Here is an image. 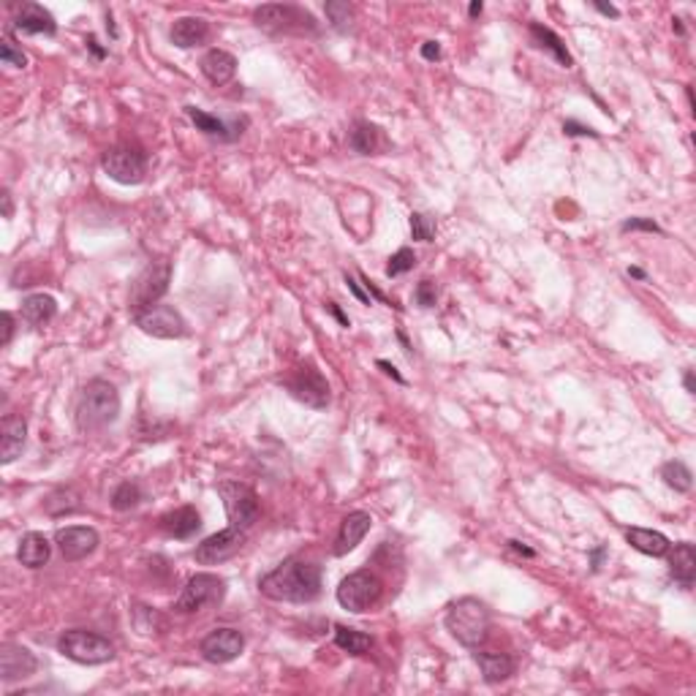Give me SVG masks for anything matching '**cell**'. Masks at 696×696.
Here are the masks:
<instances>
[{
  "label": "cell",
  "instance_id": "obj_15",
  "mask_svg": "<svg viewBox=\"0 0 696 696\" xmlns=\"http://www.w3.org/2000/svg\"><path fill=\"white\" fill-rule=\"evenodd\" d=\"M38 669V659L17 642H4L0 645V680L4 683H20L28 680L30 675H36Z\"/></svg>",
  "mask_w": 696,
  "mask_h": 696
},
{
  "label": "cell",
  "instance_id": "obj_54",
  "mask_svg": "<svg viewBox=\"0 0 696 696\" xmlns=\"http://www.w3.org/2000/svg\"><path fill=\"white\" fill-rule=\"evenodd\" d=\"M629 275H631V278H637V281H645V273H642L639 267H629Z\"/></svg>",
  "mask_w": 696,
  "mask_h": 696
},
{
  "label": "cell",
  "instance_id": "obj_45",
  "mask_svg": "<svg viewBox=\"0 0 696 696\" xmlns=\"http://www.w3.org/2000/svg\"><path fill=\"white\" fill-rule=\"evenodd\" d=\"M376 365H378V368H381V370H384V373H386V376H392V378H395V381H398V384H406V378H403V376H400V373H398V368H395V365H389V362H386V360H378V362H376Z\"/></svg>",
  "mask_w": 696,
  "mask_h": 696
},
{
  "label": "cell",
  "instance_id": "obj_48",
  "mask_svg": "<svg viewBox=\"0 0 696 696\" xmlns=\"http://www.w3.org/2000/svg\"><path fill=\"white\" fill-rule=\"evenodd\" d=\"M509 547H511L514 552H519V555H526V558H536V550L526 547V544H522V542H509Z\"/></svg>",
  "mask_w": 696,
  "mask_h": 696
},
{
  "label": "cell",
  "instance_id": "obj_34",
  "mask_svg": "<svg viewBox=\"0 0 696 696\" xmlns=\"http://www.w3.org/2000/svg\"><path fill=\"white\" fill-rule=\"evenodd\" d=\"M142 487L137 482H123L115 493H112V509L115 511H130L142 503Z\"/></svg>",
  "mask_w": 696,
  "mask_h": 696
},
{
  "label": "cell",
  "instance_id": "obj_22",
  "mask_svg": "<svg viewBox=\"0 0 696 696\" xmlns=\"http://www.w3.org/2000/svg\"><path fill=\"white\" fill-rule=\"evenodd\" d=\"M186 112H188L191 123L196 125V130H202V134H207V137H212V139H221V142H234V139L242 134V130H240V125H229L226 120L215 117V115H210V112L199 109V107H188Z\"/></svg>",
  "mask_w": 696,
  "mask_h": 696
},
{
  "label": "cell",
  "instance_id": "obj_24",
  "mask_svg": "<svg viewBox=\"0 0 696 696\" xmlns=\"http://www.w3.org/2000/svg\"><path fill=\"white\" fill-rule=\"evenodd\" d=\"M669 574L675 577V582H680L683 588H691L693 585V577H696V552H693V544L688 542H680L675 547H669Z\"/></svg>",
  "mask_w": 696,
  "mask_h": 696
},
{
  "label": "cell",
  "instance_id": "obj_35",
  "mask_svg": "<svg viewBox=\"0 0 696 696\" xmlns=\"http://www.w3.org/2000/svg\"><path fill=\"white\" fill-rule=\"evenodd\" d=\"M416 267V253L411 248H400L395 256L389 258V265H386V278H398L408 270Z\"/></svg>",
  "mask_w": 696,
  "mask_h": 696
},
{
  "label": "cell",
  "instance_id": "obj_17",
  "mask_svg": "<svg viewBox=\"0 0 696 696\" xmlns=\"http://www.w3.org/2000/svg\"><path fill=\"white\" fill-rule=\"evenodd\" d=\"M370 526H373V517L368 511H352L345 514L343 522H340V531H337V539H335V547L332 552L337 558L348 555L352 550L360 547V542L370 534Z\"/></svg>",
  "mask_w": 696,
  "mask_h": 696
},
{
  "label": "cell",
  "instance_id": "obj_39",
  "mask_svg": "<svg viewBox=\"0 0 696 696\" xmlns=\"http://www.w3.org/2000/svg\"><path fill=\"white\" fill-rule=\"evenodd\" d=\"M414 297H416V304H422V308H432V304L439 302V286H435L430 278H424V281H419Z\"/></svg>",
  "mask_w": 696,
  "mask_h": 696
},
{
  "label": "cell",
  "instance_id": "obj_11",
  "mask_svg": "<svg viewBox=\"0 0 696 696\" xmlns=\"http://www.w3.org/2000/svg\"><path fill=\"white\" fill-rule=\"evenodd\" d=\"M134 321L145 335L158 337V340H178L188 332L186 319L180 316V311H174L171 304H153V308H147L142 313H134Z\"/></svg>",
  "mask_w": 696,
  "mask_h": 696
},
{
  "label": "cell",
  "instance_id": "obj_46",
  "mask_svg": "<svg viewBox=\"0 0 696 696\" xmlns=\"http://www.w3.org/2000/svg\"><path fill=\"white\" fill-rule=\"evenodd\" d=\"M327 311H329V313H332V316H335V319L340 321V327H352V321H348V319H345V313H343V311L337 308V304H335V302H327Z\"/></svg>",
  "mask_w": 696,
  "mask_h": 696
},
{
  "label": "cell",
  "instance_id": "obj_29",
  "mask_svg": "<svg viewBox=\"0 0 696 696\" xmlns=\"http://www.w3.org/2000/svg\"><path fill=\"white\" fill-rule=\"evenodd\" d=\"M626 542L642 552V555H650V558H664L669 552V539L659 531H650V528H629L626 531Z\"/></svg>",
  "mask_w": 696,
  "mask_h": 696
},
{
  "label": "cell",
  "instance_id": "obj_25",
  "mask_svg": "<svg viewBox=\"0 0 696 696\" xmlns=\"http://www.w3.org/2000/svg\"><path fill=\"white\" fill-rule=\"evenodd\" d=\"M348 145H352V150L360 153V155H378L381 150H386V139L381 134V128L373 125V123H365V120H360L352 128V134H348Z\"/></svg>",
  "mask_w": 696,
  "mask_h": 696
},
{
  "label": "cell",
  "instance_id": "obj_40",
  "mask_svg": "<svg viewBox=\"0 0 696 696\" xmlns=\"http://www.w3.org/2000/svg\"><path fill=\"white\" fill-rule=\"evenodd\" d=\"M623 234L629 232H650V234H661V226L652 221V218H626L623 226H621Z\"/></svg>",
  "mask_w": 696,
  "mask_h": 696
},
{
  "label": "cell",
  "instance_id": "obj_20",
  "mask_svg": "<svg viewBox=\"0 0 696 696\" xmlns=\"http://www.w3.org/2000/svg\"><path fill=\"white\" fill-rule=\"evenodd\" d=\"M202 528V514L194 506H180L161 517V531L171 539H191Z\"/></svg>",
  "mask_w": 696,
  "mask_h": 696
},
{
  "label": "cell",
  "instance_id": "obj_27",
  "mask_svg": "<svg viewBox=\"0 0 696 696\" xmlns=\"http://www.w3.org/2000/svg\"><path fill=\"white\" fill-rule=\"evenodd\" d=\"M473 656H476V664H478V669H482L487 683H503L514 675V661H511V656H506V652L478 650V652H473Z\"/></svg>",
  "mask_w": 696,
  "mask_h": 696
},
{
  "label": "cell",
  "instance_id": "obj_38",
  "mask_svg": "<svg viewBox=\"0 0 696 696\" xmlns=\"http://www.w3.org/2000/svg\"><path fill=\"white\" fill-rule=\"evenodd\" d=\"M327 17H329L335 30H345L348 22H352V17H354V12L348 4H327Z\"/></svg>",
  "mask_w": 696,
  "mask_h": 696
},
{
  "label": "cell",
  "instance_id": "obj_4",
  "mask_svg": "<svg viewBox=\"0 0 696 696\" xmlns=\"http://www.w3.org/2000/svg\"><path fill=\"white\" fill-rule=\"evenodd\" d=\"M58 650L74 664H84V667H99L115 659V645L93 631L84 629H71L58 639Z\"/></svg>",
  "mask_w": 696,
  "mask_h": 696
},
{
  "label": "cell",
  "instance_id": "obj_3",
  "mask_svg": "<svg viewBox=\"0 0 696 696\" xmlns=\"http://www.w3.org/2000/svg\"><path fill=\"white\" fill-rule=\"evenodd\" d=\"M447 631L463 645V647H482L490 637V626H493V615L485 601H478L473 596H465L460 601H455L447 613Z\"/></svg>",
  "mask_w": 696,
  "mask_h": 696
},
{
  "label": "cell",
  "instance_id": "obj_36",
  "mask_svg": "<svg viewBox=\"0 0 696 696\" xmlns=\"http://www.w3.org/2000/svg\"><path fill=\"white\" fill-rule=\"evenodd\" d=\"M435 232H439V226H435V221L430 215L424 212H411V234L416 242H430L435 240Z\"/></svg>",
  "mask_w": 696,
  "mask_h": 696
},
{
  "label": "cell",
  "instance_id": "obj_49",
  "mask_svg": "<svg viewBox=\"0 0 696 696\" xmlns=\"http://www.w3.org/2000/svg\"><path fill=\"white\" fill-rule=\"evenodd\" d=\"M593 9H596V12H601L604 17H613V20H618V17H621V12H618L615 6H604V4H593Z\"/></svg>",
  "mask_w": 696,
  "mask_h": 696
},
{
  "label": "cell",
  "instance_id": "obj_37",
  "mask_svg": "<svg viewBox=\"0 0 696 696\" xmlns=\"http://www.w3.org/2000/svg\"><path fill=\"white\" fill-rule=\"evenodd\" d=\"M0 60H4V66H12V68H25V66H28L25 50L20 47V44H17L12 36L4 38V47H0Z\"/></svg>",
  "mask_w": 696,
  "mask_h": 696
},
{
  "label": "cell",
  "instance_id": "obj_41",
  "mask_svg": "<svg viewBox=\"0 0 696 696\" xmlns=\"http://www.w3.org/2000/svg\"><path fill=\"white\" fill-rule=\"evenodd\" d=\"M563 134H566V137H593V139H598V130H593V128H588V125H580V123H574V120H566V123H563Z\"/></svg>",
  "mask_w": 696,
  "mask_h": 696
},
{
  "label": "cell",
  "instance_id": "obj_13",
  "mask_svg": "<svg viewBox=\"0 0 696 696\" xmlns=\"http://www.w3.org/2000/svg\"><path fill=\"white\" fill-rule=\"evenodd\" d=\"M245 647V637L237 631V629H215L210 631L202 645H199V652H202V659L210 661V664H229L234 659H240V652Z\"/></svg>",
  "mask_w": 696,
  "mask_h": 696
},
{
  "label": "cell",
  "instance_id": "obj_42",
  "mask_svg": "<svg viewBox=\"0 0 696 696\" xmlns=\"http://www.w3.org/2000/svg\"><path fill=\"white\" fill-rule=\"evenodd\" d=\"M345 286H348V291H352L362 304H373V302H370V294H368V291H365V289H362L352 275H345Z\"/></svg>",
  "mask_w": 696,
  "mask_h": 696
},
{
  "label": "cell",
  "instance_id": "obj_2",
  "mask_svg": "<svg viewBox=\"0 0 696 696\" xmlns=\"http://www.w3.org/2000/svg\"><path fill=\"white\" fill-rule=\"evenodd\" d=\"M117 416H120L117 386L104 378L87 381L76 400V427L82 432H96V430H104L107 424H112Z\"/></svg>",
  "mask_w": 696,
  "mask_h": 696
},
{
  "label": "cell",
  "instance_id": "obj_1",
  "mask_svg": "<svg viewBox=\"0 0 696 696\" xmlns=\"http://www.w3.org/2000/svg\"><path fill=\"white\" fill-rule=\"evenodd\" d=\"M261 596L286 604H311L321 596V566L304 558H289L258 580Z\"/></svg>",
  "mask_w": 696,
  "mask_h": 696
},
{
  "label": "cell",
  "instance_id": "obj_5",
  "mask_svg": "<svg viewBox=\"0 0 696 696\" xmlns=\"http://www.w3.org/2000/svg\"><path fill=\"white\" fill-rule=\"evenodd\" d=\"M253 22L267 33H319V22L311 12L283 4L258 6L253 12Z\"/></svg>",
  "mask_w": 696,
  "mask_h": 696
},
{
  "label": "cell",
  "instance_id": "obj_43",
  "mask_svg": "<svg viewBox=\"0 0 696 696\" xmlns=\"http://www.w3.org/2000/svg\"><path fill=\"white\" fill-rule=\"evenodd\" d=\"M422 58L424 60H441V44L439 41H424L422 44Z\"/></svg>",
  "mask_w": 696,
  "mask_h": 696
},
{
  "label": "cell",
  "instance_id": "obj_26",
  "mask_svg": "<svg viewBox=\"0 0 696 696\" xmlns=\"http://www.w3.org/2000/svg\"><path fill=\"white\" fill-rule=\"evenodd\" d=\"M50 555H52L50 539L44 534H36V531L25 534L20 547H17V558H20L22 566H28V569H41V566L50 560Z\"/></svg>",
  "mask_w": 696,
  "mask_h": 696
},
{
  "label": "cell",
  "instance_id": "obj_8",
  "mask_svg": "<svg viewBox=\"0 0 696 696\" xmlns=\"http://www.w3.org/2000/svg\"><path fill=\"white\" fill-rule=\"evenodd\" d=\"M381 593L384 585L373 572H354L337 585V604L348 613L362 615L381 601Z\"/></svg>",
  "mask_w": 696,
  "mask_h": 696
},
{
  "label": "cell",
  "instance_id": "obj_16",
  "mask_svg": "<svg viewBox=\"0 0 696 696\" xmlns=\"http://www.w3.org/2000/svg\"><path fill=\"white\" fill-rule=\"evenodd\" d=\"M55 544L63 555V560L76 563L84 560L87 555H93L99 547V531L96 528H84V526H68L55 534Z\"/></svg>",
  "mask_w": 696,
  "mask_h": 696
},
{
  "label": "cell",
  "instance_id": "obj_31",
  "mask_svg": "<svg viewBox=\"0 0 696 696\" xmlns=\"http://www.w3.org/2000/svg\"><path fill=\"white\" fill-rule=\"evenodd\" d=\"M44 509H47L50 517H68V514L82 511V498H79L76 490L60 487V490L47 495V501H44Z\"/></svg>",
  "mask_w": 696,
  "mask_h": 696
},
{
  "label": "cell",
  "instance_id": "obj_7",
  "mask_svg": "<svg viewBox=\"0 0 696 696\" xmlns=\"http://www.w3.org/2000/svg\"><path fill=\"white\" fill-rule=\"evenodd\" d=\"M101 169L107 171L109 180H115L120 186H139L147 174V155L139 147L117 145L104 153Z\"/></svg>",
  "mask_w": 696,
  "mask_h": 696
},
{
  "label": "cell",
  "instance_id": "obj_53",
  "mask_svg": "<svg viewBox=\"0 0 696 696\" xmlns=\"http://www.w3.org/2000/svg\"><path fill=\"white\" fill-rule=\"evenodd\" d=\"M482 9H485V6H482V4H478V0H476V4H471L468 14H471V17H478V14H482Z\"/></svg>",
  "mask_w": 696,
  "mask_h": 696
},
{
  "label": "cell",
  "instance_id": "obj_14",
  "mask_svg": "<svg viewBox=\"0 0 696 696\" xmlns=\"http://www.w3.org/2000/svg\"><path fill=\"white\" fill-rule=\"evenodd\" d=\"M245 544V531H237V528H224L212 536H207L202 544H196L194 550V558L202 563V566H215V563H224L229 558H234Z\"/></svg>",
  "mask_w": 696,
  "mask_h": 696
},
{
  "label": "cell",
  "instance_id": "obj_51",
  "mask_svg": "<svg viewBox=\"0 0 696 696\" xmlns=\"http://www.w3.org/2000/svg\"><path fill=\"white\" fill-rule=\"evenodd\" d=\"M87 47H91V52H93V55H96L99 60H101V58H107V50H101V47H99V41H96V36H91V38H87Z\"/></svg>",
  "mask_w": 696,
  "mask_h": 696
},
{
  "label": "cell",
  "instance_id": "obj_6",
  "mask_svg": "<svg viewBox=\"0 0 696 696\" xmlns=\"http://www.w3.org/2000/svg\"><path fill=\"white\" fill-rule=\"evenodd\" d=\"M169 283H171V261L169 258H158L153 265H147L142 270V275L134 281L130 286V311L134 313H142L153 304H158V299L169 291Z\"/></svg>",
  "mask_w": 696,
  "mask_h": 696
},
{
  "label": "cell",
  "instance_id": "obj_28",
  "mask_svg": "<svg viewBox=\"0 0 696 696\" xmlns=\"http://www.w3.org/2000/svg\"><path fill=\"white\" fill-rule=\"evenodd\" d=\"M58 316V302L50 294H30L22 299V319L30 327H47Z\"/></svg>",
  "mask_w": 696,
  "mask_h": 696
},
{
  "label": "cell",
  "instance_id": "obj_44",
  "mask_svg": "<svg viewBox=\"0 0 696 696\" xmlns=\"http://www.w3.org/2000/svg\"><path fill=\"white\" fill-rule=\"evenodd\" d=\"M0 319H4V345H9L12 337H14V316H12V313H4Z\"/></svg>",
  "mask_w": 696,
  "mask_h": 696
},
{
  "label": "cell",
  "instance_id": "obj_18",
  "mask_svg": "<svg viewBox=\"0 0 696 696\" xmlns=\"http://www.w3.org/2000/svg\"><path fill=\"white\" fill-rule=\"evenodd\" d=\"M14 30L28 33V36H55L58 33V22L44 6L22 4L17 9V17H14Z\"/></svg>",
  "mask_w": 696,
  "mask_h": 696
},
{
  "label": "cell",
  "instance_id": "obj_19",
  "mask_svg": "<svg viewBox=\"0 0 696 696\" xmlns=\"http://www.w3.org/2000/svg\"><path fill=\"white\" fill-rule=\"evenodd\" d=\"M28 441V424L22 416H6L0 424V463L9 465L14 463Z\"/></svg>",
  "mask_w": 696,
  "mask_h": 696
},
{
  "label": "cell",
  "instance_id": "obj_9",
  "mask_svg": "<svg viewBox=\"0 0 696 696\" xmlns=\"http://www.w3.org/2000/svg\"><path fill=\"white\" fill-rule=\"evenodd\" d=\"M224 596H226V582L218 574L202 572V574H194L186 582L174 609H178L180 615H194V613H202V609H207V606H218L224 601Z\"/></svg>",
  "mask_w": 696,
  "mask_h": 696
},
{
  "label": "cell",
  "instance_id": "obj_10",
  "mask_svg": "<svg viewBox=\"0 0 696 696\" xmlns=\"http://www.w3.org/2000/svg\"><path fill=\"white\" fill-rule=\"evenodd\" d=\"M218 493L224 498V509L229 517V526L237 531H248L258 519V498L248 485L240 482H221Z\"/></svg>",
  "mask_w": 696,
  "mask_h": 696
},
{
  "label": "cell",
  "instance_id": "obj_12",
  "mask_svg": "<svg viewBox=\"0 0 696 696\" xmlns=\"http://www.w3.org/2000/svg\"><path fill=\"white\" fill-rule=\"evenodd\" d=\"M289 392L304 406L311 408H327L329 403V384L321 376V370H316L313 365H302L294 370V376L286 381Z\"/></svg>",
  "mask_w": 696,
  "mask_h": 696
},
{
  "label": "cell",
  "instance_id": "obj_33",
  "mask_svg": "<svg viewBox=\"0 0 696 696\" xmlns=\"http://www.w3.org/2000/svg\"><path fill=\"white\" fill-rule=\"evenodd\" d=\"M335 645L345 652H352V656H362L373 647V637H368L365 631H357V629H348V626H337L335 629Z\"/></svg>",
  "mask_w": 696,
  "mask_h": 696
},
{
  "label": "cell",
  "instance_id": "obj_30",
  "mask_svg": "<svg viewBox=\"0 0 696 696\" xmlns=\"http://www.w3.org/2000/svg\"><path fill=\"white\" fill-rule=\"evenodd\" d=\"M531 38L539 50H547L563 68H572L574 66V58L569 55V50H566V44L560 41V36L544 25H531Z\"/></svg>",
  "mask_w": 696,
  "mask_h": 696
},
{
  "label": "cell",
  "instance_id": "obj_52",
  "mask_svg": "<svg viewBox=\"0 0 696 696\" xmlns=\"http://www.w3.org/2000/svg\"><path fill=\"white\" fill-rule=\"evenodd\" d=\"M683 384H685V392H688V395H693V392H696V386H693V370L685 373V381H683Z\"/></svg>",
  "mask_w": 696,
  "mask_h": 696
},
{
  "label": "cell",
  "instance_id": "obj_32",
  "mask_svg": "<svg viewBox=\"0 0 696 696\" xmlns=\"http://www.w3.org/2000/svg\"><path fill=\"white\" fill-rule=\"evenodd\" d=\"M661 478H664V485L672 487L675 493H691V487H693V473H691V468L683 460L664 463L661 465Z\"/></svg>",
  "mask_w": 696,
  "mask_h": 696
},
{
  "label": "cell",
  "instance_id": "obj_23",
  "mask_svg": "<svg viewBox=\"0 0 696 696\" xmlns=\"http://www.w3.org/2000/svg\"><path fill=\"white\" fill-rule=\"evenodd\" d=\"M210 36V22L202 17H180L178 22L171 25V44L180 50H191L204 44Z\"/></svg>",
  "mask_w": 696,
  "mask_h": 696
},
{
  "label": "cell",
  "instance_id": "obj_50",
  "mask_svg": "<svg viewBox=\"0 0 696 696\" xmlns=\"http://www.w3.org/2000/svg\"><path fill=\"white\" fill-rule=\"evenodd\" d=\"M0 199H4V218H12V215H14L12 194H9V191H4V194H0Z\"/></svg>",
  "mask_w": 696,
  "mask_h": 696
},
{
  "label": "cell",
  "instance_id": "obj_47",
  "mask_svg": "<svg viewBox=\"0 0 696 696\" xmlns=\"http://www.w3.org/2000/svg\"><path fill=\"white\" fill-rule=\"evenodd\" d=\"M606 555V547H596L593 552H590V569L593 572H598V566H601V558Z\"/></svg>",
  "mask_w": 696,
  "mask_h": 696
},
{
  "label": "cell",
  "instance_id": "obj_21",
  "mask_svg": "<svg viewBox=\"0 0 696 696\" xmlns=\"http://www.w3.org/2000/svg\"><path fill=\"white\" fill-rule=\"evenodd\" d=\"M204 79L215 87H221V84H229L237 74V58L229 55L226 50H210L202 63H199Z\"/></svg>",
  "mask_w": 696,
  "mask_h": 696
}]
</instances>
